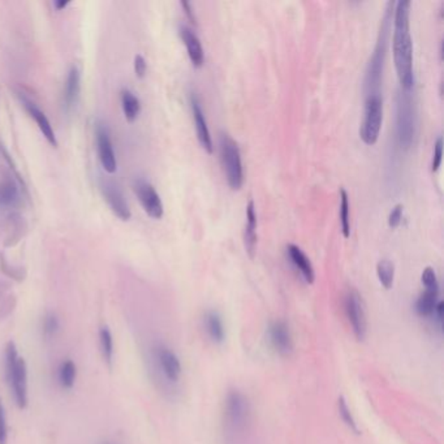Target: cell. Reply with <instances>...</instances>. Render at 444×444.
<instances>
[{"label":"cell","mask_w":444,"mask_h":444,"mask_svg":"<svg viewBox=\"0 0 444 444\" xmlns=\"http://www.w3.org/2000/svg\"><path fill=\"white\" fill-rule=\"evenodd\" d=\"M410 1L400 0L394 10V62L403 90H410L415 85L413 74V42L410 36Z\"/></svg>","instance_id":"1"},{"label":"cell","mask_w":444,"mask_h":444,"mask_svg":"<svg viewBox=\"0 0 444 444\" xmlns=\"http://www.w3.org/2000/svg\"><path fill=\"white\" fill-rule=\"evenodd\" d=\"M150 369L163 389H174L181 380L183 366L175 351L163 342H155L148 352Z\"/></svg>","instance_id":"2"},{"label":"cell","mask_w":444,"mask_h":444,"mask_svg":"<svg viewBox=\"0 0 444 444\" xmlns=\"http://www.w3.org/2000/svg\"><path fill=\"white\" fill-rule=\"evenodd\" d=\"M6 378L10 387L11 395L16 405L24 409L28 405V366L18 352L15 342H10L4 352Z\"/></svg>","instance_id":"3"},{"label":"cell","mask_w":444,"mask_h":444,"mask_svg":"<svg viewBox=\"0 0 444 444\" xmlns=\"http://www.w3.org/2000/svg\"><path fill=\"white\" fill-rule=\"evenodd\" d=\"M395 3L389 1L384 18L380 25L378 42L374 50V54L371 56L370 63L368 67V72L365 77V90L368 95L377 94L380 90V81L383 76V68L387 55V47H389V29H391V20H392V10Z\"/></svg>","instance_id":"4"},{"label":"cell","mask_w":444,"mask_h":444,"mask_svg":"<svg viewBox=\"0 0 444 444\" xmlns=\"http://www.w3.org/2000/svg\"><path fill=\"white\" fill-rule=\"evenodd\" d=\"M219 154L228 186L233 190H239L244 181L240 148L227 133L219 134Z\"/></svg>","instance_id":"5"},{"label":"cell","mask_w":444,"mask_h":444,"mask_svg":"<svg viewBox=\"0 0 444 444\" xmlns=\"http://www.w3.org/2000/svg\"><path fill=\"white\" fill-rule=\"evenodd\" d=\"M416 104L409 90H400L398 94V139L400 146L409 148L416 134Z\"/></svg>","instance_id":"6"},{"label":"cell","mask_w":444,"mask_h":444,"mask_svg":"<svg viewBox=\"0 0 444 444\" xmlns=\"http://www.w3.org/2000/svg\"><path fill=\"white\" fill-rule=\"evenodd\" d=\"M383 121V103L380 93L370 94L366 98L365 116L360 128V137L366 145H374L380 137Z\"/></svg>","instance_id":"7"},{"label":"cell","mask_w":444,"mask_h":444,"mask_svg":"<svg viewBox=\"0 0 444 444\" xmlns=\"http://www.w3.org/2000/svg\"><path fill=\"white\" fill-rule=\"evenodd\" d=\"M249 403L240 391L232 389L224 403V421L232 433L240 431L249 421Z\"/></svg>","instance_id":"8"},{"label":"cell","mask_w":444,"mask_h":444,"mask_svg":"<svg viewBox=\"0 0 444 444\" xmlns=\"http://www.w3.org/2000/svg\"><path fill=\"white\" fill-rule=\"evenodd\" d=\"M344 309L353 335L359 342H362L368 333V319L363 301L357 291H348L344 300Z\"/></svg>","instance_id":"9"},{"label":"cell","mask_w":444,"mask_h":444,"mask_svg":"<svg viewBox=\"0 0 444 444\" xmlns=\"http://www.w3.org/2000/svg\"><path fill=\"white\" fill-rule=\"evenodd\" d=\"M99 189L102 192L104 201L110 206L112 213L124 222L130 221L132 216L130 204L119 184L110 179H102Z\"/></svg>","instance_id":"10"},{"label":"cell","mask_w":444,"mask_h":444,"mask_svg":"<svg viewBox=\"0 0 444 444\" xmlns=\"http://www.w3.org/2000/svg\"><path fill=\"white\" fill-rule=\"evenodd\" d=\"M133 189L145 213L153 219H160L163 216L165 210H163L162 200L158 195L155 188L145 179H136Z\"/></svg>","instance_id":"11"},{"label":"cell","mask_w":444,"mask_h":444,"mask_svg":"<svg viewBox=\"0 0 444 444\" xmlns=\"http://www.w3.org/2000/svg\"><path fill=\"white\" fill-rule=\"evenodd\" d=\"M95 134H97V150H98V157L101 160V165L107 174L112 175L118 169V160H116V154L113 150L111 136L107 125L98 121Z\"/></svg>","instance_id":"12"},{"label":"cell","mask_w":444,"mask_h":444,"mask_svg":"<svg viewBox=\"0 0 444 444\" xmlns=\"http://www.w3.org/2000/svg\"><path fill=\"white\" fill-rule=\"evenodd\" d=\"M269 342L280 356H289L293 351L292 333L284 321H274L269 326Z\"/></svg>","instance_id":"13"},{"label":"cell","mask_w":444,"mask_h":444,"mask_svg":"<svg viewBox=\"0 0 444 444\" xmlns=\"http://www.w3.org/2000/svg\"><path fill=\"white\" fill-rule=\"evenodd\" d=\"M20 102L22 103V106L25 107V110L28 111L29 115L32 119H34L36 124L38 125L39 130L42 132V134L45 136V139L48 141L50 145H53L54 148L57 146V139H56L55 132L53 130V125L50 120L47 119L45 112L42 111L39 107H38L36 103L33 102L32 99L27 98L25 95L19 94Z\"/></svg>","instance_id":"14"},{"label":"cell","mask_w":444,"mask_h":444,"mask_svg":"<svg viewBox=\"0 0 444 444\" xmlns=\"http://www.w3.org/2000/svg\"><path fill=\"white\" fill-rule=\"evenodd\" d=\"M190 107H192V113H193V119H195V132H197L198 141H200L202 148L209 154H213V139H211L210 130H209V127H207V121H206V118H204L201 103H200L198 98L195 97V94H192V97H190Z\"/></svg>","instance_id":"15"},{"label":"cell","mask_w":444,"mask_h":444,"mask_svg":"<svg viewBox=\"0 0 444 444\" xmlns=\"http://www.w3.org/2000/svg\"><path fill=\"white\" fill-rule=\"evenodd\" d=\"M81 93V71L77 65H72L68 71L64 85V104L67 110H72L78 102Z\"/></svg>","instance_id":"16"},{"label":"cell","mask_w":444,"mask_h":444,"mask_svg":"<svg viewBox=\"0 0 444 444\" xmlns=\"http://www.w3.org/2000/svg\"><path fill=\"white\" fill-rule=\"evenodd\" d=\"M180 37H181L184 45H186V51H188L190 62L197 68L202 67L204 62V53L200 38L197 37L195 32L192 29L188 28V27H181L180 28Z\"/></svg>","instance_id":"17"},{"label":"cell","mask_w":444,"mask_h":444,"mask_svg":"<svg viewBox=\"0 0 444 444\" xmlns=\"http://www.w3.org/2000/svg\"><path fill=\"white\" fill-rule=\"evenodd\" d=\"M287 253L291 262L300 271L303 278L305 279L306 283L313 284L315 279L314 269L310 259L306 257L305 253L295 244L287 245Z\"/></svg>","instance_id":"18"},{"label":"cell","mask_w":444,"mask_h":444,"mask_svg":"<svg viewBox=\"0 0 444 444\" xmlns=\"http://www.w3.org/2000/svg\"><path fill=\"white\" fill-rule=\"evenodd\" d=\"M204 331L207 333L209 339L221 345L226 340V326L223 322L222 315L216 310H207L204 315Z\"/></svg>","instance_id":"19"},{"label":"cell","mask_w":444,"mask_h":444,"mask_svg":"<svg viewBox=\"0 0 444 444\" xmlns=\"http://www.w3.org/2000/svg\"><path fill=\"white\" fill-rule=\"evenodd\" d=\"M244 244H245L247 253L249 254L250 258H253L256 253V244H257V214H256L254 202L251 200L247 206V224L244 231Z\"/></svg>","instance_id":"20"},{"label":"cell","mask_w":444,"mask_h":444,"mask_svg":"<svg viewBox=\"0 0 444 444\" xmlns=\"http://www.w3.org/2000/svg\"><path fill=\"white\" fill-rule=\"evenodd\" d=\"M76 378H77V368L72 360L65 359L59 363L56 369V382L60 386V389H74Z\"/></svg>","instance_id":"21"},{"label":"cell","mask_w":444,"mask_h":444,"mask_svg":"<svg viewBox=\"0 0 444 444\" xmlns=\"http://www.w3.org/2000/svg\"><path fill=\"white\" fill-rule=\"evenodd\" d=\"M120 98L121 107H123L125 119L130 123H133L139 118V111H141V103L139 98L134 95V93H132L130 89H123Z\"/></svg>","instance_id":"22"},{"label":"cell","mask_w":444,"mask_h":444,"mask_svg":"<svg viewBox=\"0 0 444 444\" xmlns=\"http://www.w3.org/2000/svg\"><path fill=\"white\" fill-rule=\"evenodd\" d=\"M439 291L425 289V292L418 297L416 301V312L419 317H431L434 313L435 306L439 303Z\"/></svg>","instance_id":"23"},{"label":"cell","mask_w":444,"mask_h":444,"mask_svg":"<svg viewBox=\"0 0 444 444\" xmlns=\"http://www.w3.org/2000/svg\"><path fill=\"white\" fill-rule=\"evenodd\" d=\"M99 347L102 352L103 360L109 366H111L115 349H113V336H112L111 330L107 326H103L99 330Z\"/></svg>","instance_id":"24"},{"label":"cell","mask_w":444,"mask_h":444,"mask_svg":"<svg viewBox=\"0 0 444 444\" xmlns=\"http://www.w3.org/2000/svg\"><path fill=\"white\" fill-rule=\"evenodd\" d=\"M41 331L46 340H53L56 338V335L60 331V319L55 313L48 312L45 314L41 324Z\"/></svg>","instance_id":"25"},{"label":"cell","mask_w":444,"mask_h":444,"mask_svg":"<svg viewBox=\"0 0 444 444\" xmlns=\"http://www.w3.org/2000/svg\"><path fill=\"white\" fill-rule=\"evenodd\" d=\"M377 275L380 279V284L386 289H389L394 284L395 279V266L392 262L387 259H382L377 265Z\"/></svg>","instance_id":"26"},{"label":"cell","mask_w":444,"mask_h":444,"mask_svg":"<svg viewBox=\"0 0 444 444\" xmlns=\"http://www.w3.org/2000/svg\"><path fill=\"white\" fill-rule=\"evenodd\" d=\"M340 227H342V235L345 239L349 237L351 235V222H349V201L348 195L345 189H340Z\"/></svg>","instance_id":"27"},{"label":"cell","mask_w":444,"mask_h":444,"mask_svg":"<svg viewBox=\"0 0 444 444\" xmlns=\"http://www.w3.org/2000/svg\"><path fill=\"white\" fill-rule=\"evenodd\" d=\"M19 198L18 188L13 184V181L6 180L0 184V206H12L16 204Z\"/></svg>","instance_id":"28"},{"label":"cell","mask_w":444,"mask_h":444,"mask_svg":"<svg viewBox=\"0 0 444 444\" xmlns=\"http://www.w3.org/2000/svg\"><path fill=\"white\" fill-rule=\"evenodd\" d=\"M338 409H339V416L342 418V422L348 426V429L354 434H360V429L357 426L354 417L352 415L351 408L348 407L345 398L342 396H340L339 401H338Z\"/></svg>","instance_id":"29"},{"label":"cell","mask_w":444,"mask_h":444,"mask_svg":"<svg viewBox=\"0 0 444 444\" xmlns=\"http://www.w3.org/2000/svg\"><path fill=\"white\" fill-rule=\"evenodd\" d=\"M421 280H422V284L425 286V289L439 291V283H438V278H436V274H435L433 268H426L424 270Z\"/></svg>","instance_id":"30"},{"label":"cell","mask_w":444,"mask_h":444,"mask_svg":"<svg viewBox=\"0 0 444 444\" xmlns=\"http://www.w3.org/2000/svg\"><path fill=\"white\" fill-rule=\"evenodd\" d=\"M442 157H443V139L439 137L435 142L434 157H433V165H431V168L434 172H436L442 165Z\"/></svg>","instance_id":"31"},{"label":"cell","mask_w":444,"mask_h":444,"mask_svg":"<svg viewBox=\"0 0 444 444\" xmlns=\"http://www.w3.org/2000/svg\"><path fill=\"white\" fill-rule=\"evenodd\" d=\"M8 440V427H7V418L4 413V408L0 403V444H7Z\"/></svg>","instance_id":"32"},{"label":"cell","mask_w":444,"mask_h":444,"mask_svg":"<svg viewBox=\"0 0 444 444\" xmlns=\"http://www.w3.org/2000/svg\"><path fill=\"white\" fill-rule=\"evenodd\" d=\"M403 204H396L392 211L389 213V226L391 228H396L398 227V224L401 222V218H403Z\"/></svg>","instance_id":"33"},{"label":"cell","mask_w":444,"mask_h":444,"mask_svg":"<svg viewBox=\"0 0 444 444\" xmlns=\"http://www.w3.org/2000/svg\"><path fill=\"white\" fill-rule=\"evenodd\" d=\"M146 71H148V64H146L145 57L141 54L134 56V72H136V76L139 77V78H142L146 74Z\"/></svg>","instance_id":"34"},{"label":"cell","mask_w":444,"mask_h":444,"mask_svg":"<svg viewBox=\"0 0 444 444\" xmlns=\"http://www.w3.org/2000/svg\"><path fill=\"white\" fill-rule=\"evenodd\" d=\"M443 310L444 303L443 301H439L435 306L434 313L431 315V317H434L435 322L439 326V330H442V327H443Z\"/></svg>","instance_id":"35"},{"label":"cell","mask_w":444,"mask_h":444,"mask_svg":"<svg viewBox=\"0 0 444 444\" xmlns=\"http://www.w3.org/2000/svg\"><path fill=\"white\" fill-rule=\"evenodd\" d=\"M181 7H183L184 11H186V16H188L189 19L192 20V22H195V15H193V11H192L190 4H189L188 1H181Z\"/></svg>","instance_id":"36"},{"label":"cell","mask_w":444,"mask_h":444,"mask_svg":"<svg viewBox=\"0 0 444 444\" xmlns=\"http://www.w3.org/2000/svg\"><path fill=\"white\" fill-rule=\"evenodd\" d=\"M69 3H71L69 0H55L54 1V7L57 11H63L67 6H69Z\"/></svg>","instance_id":"37"}]
</instances>
